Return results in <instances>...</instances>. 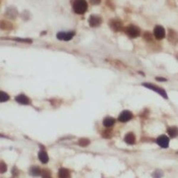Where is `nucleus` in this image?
Returning a JSON list of instances; mask_svg holds the SVG:
<instances>
[{
	"label": "nucleus",
	"instance_id": "nucleus-1",
	"mask_svg": "<svg viewBox=\"0 0 178 178\" xmlns=\"http://www.w3.org/2000/svg\"><path fill=\"white\" fill-rule=\"evenodd\" d=\"M88 3L85 0H75L73 2V10L77 14H82L87 11Z\"/></svg>",
	"mask_w": 178,
	"mask_h": 178
},
{
	"label": "nucleus",
	"instance_id": "nucleus-2",
	"mask_svg": "<svg viewBox=\"0 0 178 178\" xmlns=\"http://www.w3.org/2000/svg\"><path fill=\"white\" fill-rule=\"evenodd\" d=\"M142 85H144V87H146V88H148V89H150V90H152V91L158 93V94L160 95V96H162L164 99H168V96H167V94H166L165 90L161 89V88L157 87V85H155L146 84V82H144V84H142Z\"/></svg>",
	"mask_w": 178,
	"mask_h": 178
},
{
	"label": "nucleus",
	"instance_id": "nucleus-3",
	"mask_svg": "<svg viewBox=\"0 0 178 178\" xmlns=\"http://www.w3.org/2000/svg\"><path fill=\"white\" fill-rule=\"evenodd\" d=\"M125 34L130 38H136L141 35V30L134 26H129L125 28Z\"/></svg>",
	"mask_w": 178,
	"mask_h": 178
},
{
	"label": "nucleus",
	"instance_id": "nucleus-4",
	"mask_svg": "<svg viewBox=\"0 0 178 178\" xmlns=\"http://www.w3.org/2000/svg\"><path fill=\"white\" fill-rule=\"evenodd\" d=\"M75 33L74 32H59L57 34V39L61 40V41H69L74 37Z\"/></svg>",
	"mask_w": 178,
	"mask_h": 178
},
{
	"label": "nucleus",
	"instance_id": "nucleus-5",
	"mask_svg": "<svg viewBox=\"0 0 178 178\" xmlns=\"http://www.w3.org/2000/svg\"><path fill=\"white\" fill-rule=\"evenodd\" d=\"M154 36H155L158 40H161V39H163V38H165V36H166L165 28H164L162 26H157L155 28V30H154Z\"/></svg>",
	"mask_w": 178,
	"mask_h": 178
},
{
	"label": "nucleus",
	"instance_id": "nucleus-6",
	"mask_svg": "<svg viewBox=\"0 0 178 178\" xmlns=\"http://www.w3.org/2000/svg\"><path fill=\"white\" fill-rule=\"evenodd\" d=\"M89 23H90V26L93 28L99 27V26L102 23V18L100 15H95V14H93V15L90 16Z\"/></svg>",
	"mask_w": 178,
	"mask_h": 178
},
{
	"label": "nucleus",
	"instance_id": "nucleus-7",
	"mask_svg": "<svg viewBox=\"0 0 178 178\" xmlns=\"http://www.w3.org/2000/svg\"><path fill=\"white\" fill-rule=\"evenodd\" d=\"M109 26H110V28H112L113 31H115V32H120V31L122 30V28H123L122 21L117 20H110V21H109Z\"/></svg>",
	"mask_w": 178,
	"mask_h": 178
},
{
	"label": "nucleus",
	"instance_id": "nucleus-8",
	"mask_svg": "<svg viewBox=\"0 0 178 178\" xmlns=\"http://www.w3.org/2000/svg\"><path fill=\"white\" fill-rule=\"evenodd\" d=\"M132 118V113L128 110H124L120 113L119 117H118V120L120 122H127L128 120H130Z\"/></svg>",
	"mask_w": 178,
	"mask_h": 178
},
{
	"label": "nucleus",
	"instance_id": "nucleus-9",
	"mask_svg": "<svg viewBox=\"0 0 178 178\" xmlns=\"http://www.w3.org/2000/svg\"><path fill=\"white\" fill-rule=\"evenodd\" d=\"M157 144L161 147V148H168V144H169V137L166 136V135H160V136L157 139Z\"/></svg>",
	"mask_w": 178,
	"mask_h": 178
},
{
	"label": "nucleus",
	"instance_id": "nucleus-10",
	"mask_svg": "<svg viewBox=\"0 0 178 178\" xmlns=\"http://www.w3.org/2000/svg\"><path fill=\"white\" fill-rule=\"evenodd\" d=\"M15 101L18 102V103L21 104V105H28V104H30V99L23 94L18 95V96L15 98Z\"/></svg>",
	"mask_w": 178,
	"mask_h": 178
},
{
	"label": "nucleus",
	"instance_id": "nucleus-11",
	"mask_svg": "<svg viewBox=\"0 0 178 178\" xmlns=\"http://www.w3.org/2000/svg\"><path fill=\"white\" fill-rule=\"evenodd\" d=\"M168 40L172 44H177L178 43V34L175 31L169 30V35H168Z\"/></svg>",
	"mask_w": 178,
	"mask_h": 178
},
{
	"label": "nucleus",
	"instance_id": "nucleus-12",
	"mask_svg": "<svg viewBox=\"0 0 178 178\" xmlns=\"http://www.w3.org/2000/svg\"><path fill=\"white\" fill-rule=\"evenodd\" d=\"M124 141L128 144H134L135 142V135L132 132H128L124 136Z\"/></svg>",
	"mask_w": 178,
	"mask_h": 178
},
{
	"label": "nucleus",
	"instance_id": "nucleus-13",
	"mask_svg": "<svg viewBox=\"0 0 178 178\" xmlns=\"http://www.w3.org/2000/svg\"><path fill=\"white\" fill-rule=\"evenodd\" d=\"M38 157H39V160L41 161L43 164H46L49 161V157L45 151H40L39 154H38Z\"/></svg>",
	"mask_w": 178,
	"mask_h": 178
},
{
	"label": "nucleus",
	"instance_id": "nucleus-14",
	"mask_svg": "<svg viewBox=\"0 0 178 178\" xmlns=\"http://www.w3.org/2000/svg\"><path fill=\"white\" fill-rule=\"evenodd\" d=\"M167 132H168V134H169V136L171 137V139H173V137H176L178 135V128L176 126L168 127Z\"/></svg>",
	"mask_w": 178,
	"mask_h": 178
},
{
	"label": "nucleus",
	"instance_id": "nucleus-15",
	"mask_svg": "<svg viewBox=\"0 0 178 178\" xmlns=\"http://www.w3.org/2000/svg\"><path fill=\"white\" fill-rule=\"evenodd\" d=\"M114 123H115V119L112 117H106V118H104V120H103V124H104V126H106V127L113 126Z\"/></svg>",
	"mask_w": 178,
	"mask_h": 178
},
{
	"label": "nucleus",
	"instance_id": "nucleus-16",
	"mask_svg": "<svg viewBox=\"0 0 178 178\" xmlns=\"http://www.w3.org/2000/svg\"><path fill=\"white\" fill-rule=\"evenodd\" d=\"M58 175H59V177H61V178H66V177L70 176V172H69V170L65 169V168H61V169H59Z\"/></svg>",
	"mask_w": 178,
	"mask_h": 178
},
{
	"label": "nucleus",
	"instance_id": "nucleus-17",
	"mask_svg": "<svg viewBox=\"0 0 178 178\" xmlns=\"http://www.w3.org/2000/svg\"><path fill=\"white\" fill-rule=\"evenodd\" d=\"M1 28L3 30H11L12 28V25L8 21H5V20H2L1 21Z\"/></svg>",
	"mask_w": 178,
	"mask_h": 178
},
{
	"label": "nucleus",
	"instance_id": "nucleus-18",
	"mask_svg": "<svg viewBox=\"0 0 178 178\" xmlns=\"http://www.w3.org/2000/svg\"><path fill=\"white\" fill-rule=\"evenodd\" d=\"M31 174L35 175V176H37V175H40V174H41V170H40L39 167H37V166H34V167L31 168Z\"/></svg>",
	"mask_w": 178,
	"mask_h": 178
},
{
	"label": "nucleus",
	"instance_id": "nucleus-19",
	"mask_svg": "<svg viewBox=\"0 0 178 178\" xmlns=\"http://www.w3.org/2000/svg\"><path fill=\"white\" fill-rule=\"evenodd\" d=\"M0 101L1 102H6V101H8L9 100V95L8 94H6V93H4V92H1L0 93Z\"/></svg>",
	"mask_w": 178,
	"mask_h": 178
},
{
	"label": "nucleus",
	"instance_id": "nucleus-20",
	"mask_svg": "<svg viewBox=\"0 0 178 178\" xmlns=\"http://www.w3.org/2000/svg\"><path fill=\"white\" fill-rule=\"evenodd\" d=\"M89 144H90V141L88 139H80V141H78V144H80V147H87Z\"/></svg>",
	"mask_w": 178,
	"mask_h": 178
},
{
	"label": "nucleus",
	"instance_id": "nucleus-21",
	"mask_svg": "<svg viewBox=\"0 0 178 178\" xmlns=\"http://www.w3.org/2000/svg\"><path fill=\"white\" fill-rule=\"evenodd\" d=\"M41 175L43 177H50L51 176V172H50V170L48 169H44L41 171Z\"/></svg>",
	"mask_w": 178,
	"mask_h": 178
},
{
	"label": "nucleus",
	"instance_id": "nucleus-22",
	"mask_svg": "<svg viewBox=\"0 0 178 178\" xmlns=\"http://www.w3.org/2000/svg\"><path fill=\"white\" fill-rule=\"evenodd\" d=\"M144 39H146V40H148V41H152V36H151V33L147 32L146 34H144Z\"/></svg>",
	"mask_w": 178,
	"mask_h": 178
},
{
	"label": "nucleus",
	"instance_id": "nucleus-23",
	"mask_svg": "<svg viewBox=\"0 0 178 178\" xmlns=\"http://www.w3.org/2000/svg\"><path fill=\"white\" fill-rule=\"evenodd\" d=\"M6 171V166L4 162H1V173H4Z\"/></svg>",
	"mask_w": 178,
	"mask_h": 178
},
{
	"label": "nucleus",
	"instance_id": "nucleus-24",
	"mask_svg": "<svg viewBox=\"0 0 178 178\" xmlns=\"http://www.w3.org/2000/svg\"><path fill=\"white\" fill-rule=\"evenodd\" d=\"M91 3L94 4V5H97V4L101 3V0H91Z\"/></svg>",
	"mask_w": 178,
	"mask_h": 178
},
{
	"label": "nucleus",
	"instance_id": "nucleus-25",
	"mask_svg": "<svg viewBox=\"0 0 178 178\" xmlns=\"http://www.w3.org/2000/svg\"><path fill=\"white\" fill-rule=\"evenodd\" d=\"M157 80H163V82H166V78H164V77H157Z\"/></svg>",
	"mask_w": 178,
	"mask_h": 178
}]
</instances>
